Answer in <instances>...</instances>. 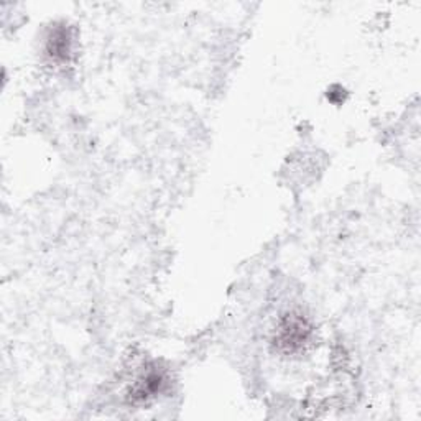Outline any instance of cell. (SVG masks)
I'll return each instance as SVG.
<instances>
[{
    "mask_svg": "<svg viewBox=\"0 0 421 421\" xmlns=\"http://www.w3.org/2000/svg\"><path fill=\"white\" fill-rule=\"evenodd\" d=\"M48 53L53 58H61V60H65L68 53H70V36L63 28H58L51 35L48 41Z\"/></svg>",
    "mask_w": 421,
    "mask_h": 421,
    "instance_id": "obj_2",
    "label": "cell"
},
{
    "mask_svg": "<svg viewBox=\"0 0 421 421\" xmlns=\"http://www.w3.org/2000/svg\"><path fill=\"white\" fill-rule=\"evenodd\" d=\"M309 328L302 318H288L280 328L278 342L289 351H297L308 339Z\"/></svg>",
    "mask_w": 421,
    "mask_h": 421,
    "instance_id": "obj_1",
    "label": "cell"
}]
</instances>
